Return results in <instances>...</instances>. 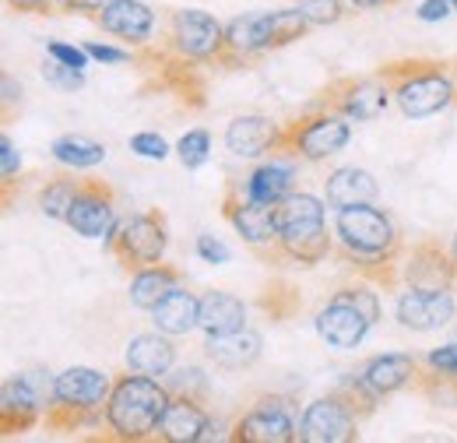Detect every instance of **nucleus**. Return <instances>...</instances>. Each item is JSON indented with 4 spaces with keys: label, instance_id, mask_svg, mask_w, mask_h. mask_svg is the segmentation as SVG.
<instances>
[{
    "label": "nucleus",
    "instance_id": "f257e3e1",
    "mask_svg": "<svg viewBox=\"0 0 457 443\" xmlns=\"http://www.w3.org/2000/svg\"><path fill=\"white\" fill-rule=\"evenodd\" d=\"M335 254L380 288L398 285L404 257L401 232L395 219L377 205H352L335 212Z\"/></svg>",
    "mask_w": 457,
    "mask_h": 443
},
{
    "label": "nucleus",
    "instance_id": "f03ea898",
    "mask_svg": "<svg viewBox=\"0 0 457 443\" xmlns=\"http://www.w3.org/2000/svg\"><path fill=\"white\" fill-rule=\"evenodd\" d=\"M398 110L408 120H426L436 116L457 103V67L454 60H433V56H404V60H387L377 71Z\"/></svg>",
    "mask_w": 457,
    "mask_h": 443
},
{
    "label": "nucleus",
    "instance_id": "7ed1b4c3",
    "mask_svg": "<svg viewBox=\"0 0 457 443\" xmlns=\"http://www.w3.org/2000/svg\"><path fill=\"white\" fill-rule=\"evenodd\" d=\"M335 254V236L328 232V208L306 190H292L278 205V250L275 264L317 268Z\"/></svg>",
    "mask_w": 457,
    "mask_h": 443
},
{
    "label": "nucleus",
    "instance_id": "20e7f679",
    "mask_svg": "<svg viewBox=\"0 0 457 443\" xmlns=\"http://www.w3.org/2000/svg\"><path fill=\"white\" fill-rule=\"evenodd\" d=\"M172 401V390L159 377H145L127 370L113 380V394L106 401V430L113 440L141 443L159 433V422Z\"/></svg>",
    "mask_w": 457,
    "mask_h": 443
},
{
    "label": "nucleus",
    "instance_id": "39448f33",
    "mask_svg": "<svg viewBox=\"0 0 457 443\" xmlns=\"http://www.w3.org/2000/svg\"><path fill=\"white\" fill-rule=\"evenodd\" d=\"M113 394V377L92 366H71L57 377V397L46 412V430L78 433L106 422V401Z\"/></svg>",
    "mask_w": 457,
    "mask_h": 443
},
{
    "label": "nucleus",
    "instance_id": "423d86ee",
    "mask_svg": "<svg viewBox=\"0 0 457 443\" xmlns=\"http://www.w3.org/2000/svg\"><path fill=\"white\" fill-rule=\"evenodd\" d=\"M380 321V296L370 285H342L313 317V328L331 348H359Z\"/></svg>",
    "mask_w": 457,
    "mask_h": 443
},
{
    "label": "nucleus",
    "instance_id": "0eeeda50",
    "mask_svg": "<svg viewBox=\"0 0 457 443\" xmlns=\"http://www.w3.org/2000/svg\"><path fill=\"white\" fill-rule=\"evenodd\" d=\"M57 397V377L50 370H21L0 388V437H21L39 426Z\"/></svg>",
    "mask_w": 457,
    "mask_h": 443
},
{
    "label": "nucleus",
    "instance_id": "6e6552de",
    "mask_svg": "<svg viewBox=\"0 0 457 443\" xmlns=\"http://www.w3.org/2000/svg\"><path fill=\"white\" fill-rule=\"evenodd\" d=\"M348 141H352V123H348V116L310 106L303 116L282 123L278 152L295 155V159H303V163H324V159L345 152Z\"/></svg>",
    "mask_w": 457,
    "mask_h": 443
},
{
    "label": "nucleus",
    "instance_id": "1a4fd4ad",
    "mask_svg": "<svg viewBox=\"0 0 457 443\" xmlns=\"http://www.w3.org/2000/svg\"><path fill=\"white\" fill-rule=\"evenodd\" d=\"M162 50L197 67H219V60L226 54V25L201 7H179L170 14Z\"/></svg>",
    "mask_w": 457,
    "mask_h": 443
},
{
    "label": "nucleus",
    "instance_id": "9d476101",
    "mask_svg": "<svg viewBox=\"0 0 457 443\" xmlns=\"http://www.w3.org/2000/svg\"><path fill=\"white\" fill-rule=\"evenodd\" d=\"M106 247L127 275H134L141 268H152V264H162L166 247H170V222L159 208L137 212V215H130V219L116 225L113 239Z\"/></svg>",
    "mask_w": 457,
    "mask_h": 443
},
{
    "label": "nucleus",
    "instance_id": "9b49d317",
    "mask_svg": "<svg viewBox=\"0 0 457 443\" xmlns=\"http://www.w3.org/2000/svg\"><path fill=\"white\" fill-rule=\"evenodd\" d=\"M236 443H299L303 440V415L295 401L286 394H261L236 422L232 433Z\"/></svg>",
    "mask_w": 457,
    "mask_h": 443
},
{
    "label": "nucleus",
    "instance_id": "f8f14e48",
    "mask_svg": "<svg viewBox=\"0 0 457 443\" xmlns=\"http://www.w3.org/2000/svg\"><path fill=\"white\" fill-rule=\"evenodd\" d=\"M391 88L380 74H366V78H335L320 88L317 96V110L342 113L355 123H373L380 120L391 106Z\"/></svg>",
    "mask_w": 457,
    "mask_h": 443
},
{
    "label": "nucleus",
    "instance_id": "ddd939ff",
    "mask_svg": "<svg viewBox=\"0 0 457 443\" xmlns=\"http://www.w3.org/2000/svg\"><path fill=\"white\" fill-rule=\"evenodd\" d=\"M222 219L261 254V257H275L278 250V205H261L253 197L243 194L239 183H228L226 197H222Z\"/></svg>",
    "mask_w": 457,
    "mask_h": 443
},
{
    "label": "nucleus",
    "instance_id": "4468645a",
    "mask_svg": "<svg viewBox=\"0 0 457 443\" xmlns=\"http://www.w3.org/2000/svg\"><path fill=\"white\" fill-rule=\"evenodd\" d=\"M359 422H362L359 408L338 388L303 408V443H355Z\"/></svg>",
    "mask_w": 457,
    "mask_h": 443
},
{
    "label": "nucleus",
    "instance_id": "2eb2a0df",
    "mask_svg": "<svg viewBox=\"0 0 457 443\" xmlns=\"http://www.w3.org/2000/svg\"><path fill=\"white\" fill-rule=\"evenodd\" d=\"M67 225L81 236V239H103L110 243L120 225L116 215V194L110 183L103 180H81V190L67 212Z\"/></svg>",
    "mask_w": 457,
    "mask_h": 443
},
{
    "label": "nucleus",
    "instance_id": "dca6fc26",
    "mask_svg": "<svg viewBox=\"0 0 457 443\" xmlns=\"http://www.w3.org/2000/svg\"><path fill=\"white\" fill-rule=\"evenodd\" d=\"M457 299L454 288H422V285H408L395 299V317L401 328L408 331H440L454 321Z\"/></svg>",
    "mask_w": 457,
    "mask_h": 443
},
{
    "label": "nucleus",
    "instance_id": "f3484780",
    "mask_svg": "<svg viewBox=\"0 0 457 443\" xmlns=\"http://www.w3.org/2000/svg\"><path fill=\"white\" fill-rule=\"evenodd\" d=\"M264 54H275V36H271V11H250L239 14L226 25V54L219 60L222 71L250 67Z\"/></svg>",
    "mask_w": 457,
    "mask_h": 443
},
{
    "label": "nucleus",
    "instance_id": "a211bd4d",
    "mask_svg": "<svg viewBox=\"0 0 457 443\" xmlns=\"http://www.w3.org/2000/svg\"><path fill=\"white\" fill-rule=\"evenodd\" d=\"M401 278L408 285H422V288H457V268L451 247H444L433 236L419 239L401 257Z\"/></svg>",
    "mask_w": 457,
    "mask_h": 443
},
{
    "label": "nucleus",
    "instance_id": "6ab92c4d",
    "mask_svg": "<svg viewBox=\"0 0 457 443\" xmlns=\"http://www.w3.org/2000/svg\"><path fill=\"white\" fill-rule=\"evenodd\" d=\"M419 359L408 355V352H384V355H373L362 363V370L355 373V384L366 390L377 405L398 390L415 388V377H419Z\"/></svg>",
    "mask_w": 457,
    "mask_h": 443
},
{
    "label": "nucleus",
    "instance_id": "aec40b11",
    "mask_svg": "<svg viewBox=\"0 0 457 443\" xmlns=\"http://www.w3.org/2000/svg\"><path fill=\"white\" fill-rule=\"evenodd\" d=\"M92 21L103 29V32H110L116 36L120 43H130V46H148V39H152V32H155V11L145 4V0H110L106 7H99L96 14H92Z\"/></svg>",
    "mask_w": 457,
    "mask_h": 443
},
{
    "label": "nucleus",
    "instance_id": "412c9836",
    "mask_svg": "<svg viewBox=\"0 0 457 443\" xmlns=\"http://www.w3.org/2000/svg\"><path fill=\"white\" fill-rule=\"evenodd\" d=\"M278 138H282V127L271 116H261V113L236 116L226 127V148L236 159L271 155V152H278Z\"/></svg>",
    "mask_w": 457,
    "mask_h": 443
},
{
    "label": "nucleus",
    "instance_id": "4be33fe9",
    "mask_svg": "<svg viewBox=\"0 0 457 443\" xmlns=\"http://www.w3.org/2000/svg\"><path fill=\"white\" fill-rule=\"evenodd\" d=\"M239 187H243L246 197H253L261 205H282L295 190V155L271 152V159L261 163Z\"/></svg>",
    "mask_w": 457,
    "mask_h": 443
},
{
    "label": "nucleus",
    "instance_id": "5701e85b",
    "mask_svg": "<svg viewBox=\"0 0 457 443\" xmlns=\"http://www.w3.org/2000/svg\"><path fill=\"white\" fill-rule=\"evenodd\" d=\"M208 426H212V415H208V408H204L201 397L172 394L170 408H166L155 437L166 443H204Z\"/></svg>",
    "mask_w": 457,
    "mask_h": 443
},
{
    "label": "nucleus",
    "instance_id": "b1692460",
    "mask_svg": "<svg viewBox=\"0 0 457 443\" xmlns=\"http://www.w3.org/2000/svg\"><path fill=\"white\" fill-rule=\"evenodd\" d=\"M123 363H127V370L145 373V377H170L172 370H176V345H172L170 334L162 331L134 334L127 341Z\"/></svg>",
    "mask_w": 457,
    "mask_h": 443
},
{
    "label": "nucleus",
    "instance_id": "393cba45",
    "mask_svg": "<svg viewBox=\"0 0 457 443\" xmlns=\"http://www.w3.org/2000/svg\"><path fill=\"white\" fill-rule=\"evenodd\" d=\"M261 348H264V338L257 331H250V328L208 334V341H204V355L219 370H246V366H253L261 359Z\"/></svg>",
    "mask_w": 457,
    "mask_h": 443
},
{
    "label": "nucleus",
    "instance_id": "a878e982",
    "mask_svg": "<svg viewBox=\"0 0 457 443\" xmlns=\"http://www.w3.org/2000/svg\"><path fill=\"white\" fill-rule=\"evenodd\" d=\"M155 331L170 334V338H183V334L201 328V296L190 292L187 285H176L170 296L152 310Z\"/></svg>",
    "mask_w": 457,
    "mask_h": 443
},
{
    "label": "nucleus",
    "instance_id": "bb28decb",
    "mask_svg": "<svg viewBox=\"0 0 457 443\" xmlns=\"http://www.w3.org/2000/svg\"><path fill=\"white\" fill-rule=\"evenodd\" d=\"M380 194L373 172L359 166H342L335 169L328 180H324V197L328 205L338 212V208H352V205H373Z\"/></svg>",
    "mask_w": 457,
    "mask_h": 443
},
{
    "label": "nucleus",
    "instance_id": "cd10ccee",
    "mask_svg": "<svg viewBox=\"0 0 457 443\" xmlns=\"http://www.w3.org/2000/svg\"><path fill=\"white\" fill-rule=\"evenodd\" d=\"M176 285H183V272L179 268H170V264H152V268H141L130 278V303L137 310H155L166 296H170Z\"/></svg>",
    "mask_w": 457,
    "mask_h": 443
},
{
    "label": "nucleus",
    "instance_id": "c85d7f7f",
    "mask_svg": "<svg viewBox=\"0 0 457 443\" xmlns=\"http://www.w3.org/2000/svg\"><path fill=\"white\" fill-rule=\"evenodd\" d=\"M246 328V303L232 292H204L201 296V331L226 334Z\"/></svg>",
    "mask_w": 457,
    "mask_h": 443
},
{
    "label": "nucleus",
    "instance_id": "c756f323",
    "mask_svg": "<svg viewBox=\"0 0 457 443\" xmlns=\"http://www.w3.org/2000/svg\"><path fill=\"white\" fill-rule=\"evenodd\" d=\"M54 163L63 169H96L106 163V145L85 138V134H60L57 141L50 145Z\"/></svg>",
    "mask_w": 457,
    "mask_h": 443
},
{
    "label": "nucleus",
    "instance_id": "7c9ffc66",
    "mask_svg": "<svg viewBox=\"0 0 457 443\" xmlns=\"http://www.w3.org/2000/svg\"><path fill=\"white\" fill-rule=\"evenodd\" d=\"M78 190H81V180H74V169L46 180V187L39 190V212L54 222H67V212H71Z\"/></svg>",
    "mask_w": 457,
    "mask_h": 443
},
{
    "label": "nucleus",
    "instance_id": "2f4dec72",
    "mask_svg": "<svg viewBox=\"0 0 457 443\" xmlns=\"http://www.w3.org/2000/svg\"><path fill=\"white\" fill-rule=\"evenodd\" d=\"M415 390L419 394H426L436 408H454L457 405V380L454 377H447V373H440V370H419V377H415Z\"/></svg>",
    "mask_w": 457,
    "mask_h": 443
},
{
    "label": "nucleus",
    "instance_id": "473e14b6",
    "mask_svg": "<svg viewBox=\"0 0 457 443\" xmlns=\"http://www.w3.org/2000/svg\"><path fill=\"white\" fill-rule=\"evenodd\" d=\"M261 310L271 317V321H286L299 310V292L288 285V281H271L264 292H261Z\"/></svg>",
    "mask_w": 457,
    "mask_h": 443
},
{
    "label": "nucleus",
    "instance_id": "72a5a7b5",
    "mask_svg": "<svg viewBox=\"0 0 457 443\" xmlns=\"http://www.w3.org/2000/svg\"><path fill=\"white\" fill-rule=\"evenodd\" d=\"M176 155L187 169H201L212 159V134L204 127H194L187 130L179 141H176Z\"/></svg>",
    "mask_w": 457,
    "mask_h": 443
},
{
    "label": "nucleus",
    "instance_id": "f704fd0d",
    "mask_svg": "<svg viewBox=\"0 0 457 443\" xmlns=\"http://www.w3.org/2000/svg\"><path fill=\"white\" fill-rule=\"evenodd\" d=\"M345 4L348 0H299V11L306 14V21L313 29H328L345 18Z\"/></svg>",
    "mask_w": 457,
    "mask_h": 443
},
{
    "label": "nucleus",
    "instance_id": "c9c22d12",
    "mask_svg": "<svg viewBox=\"0 0 457 443\" xmlns=\"http://www.w3.org/2000/svg\"><path fill=\"white\" fill-rule=\"evenodd\" d=\"M21 176V152L18 145L4 134L0 138V180H4V208L11 205V190H14V180Z\"/></svg>",
    "mask_w": 457,
    "mask_h": 443
},
{
    "label": "nucleus",
    "instance_id": "e433bc0d",
    "mask_svg": "<svg viewBox=\"0 0 457 443\" xmlns=\"http://www.w3.org/2000/svg\"><path fill=\"white\" fill-rule=\"evenodd\" d=\"M166 388L172 394H187V397H208V377L197 370V366H187V370H172L170 380H166Z\"/></svg>",
    "mask_w": 457,
    "mask_h": 443
},
{
    "label": "nucleus",
    "instance_id": "4c0bfd02",
    "mask_svg": "<svg viewBox=\"0 0 457 443\" xmlns=\"http://www.w3.org/2000/svg\"><path fill=\"white\" fill-rule=\"evenodd\" d=\"M130 152L141 155V159H152V163H162L170 155V141L159 134V130H141L130 138Z\"/></svg>",
    "mask_w": 457,
    "mask_h": 443
},
{
    "label": "nucleus",
    "instance_id": "58836bf2",
    "mask_svg": "<svg viewBox=\"0 0 457 443\" xmlns=\"http://www.w3.org/2000/svg\"><path fill=\"white\" fill-rule=\"evenodd\" d=\"M43 78H46L54 88H63V92H74V88L85 85V71L67 67V63H60V60H54V56L43 63Z\"/></svg>",
    "mask_w": 457,
    "mask_h": 443
},
{
    "label": "nucleus",
    "instance_id": "ea45409f",
    "mask_svg": "<svg viewBox=\"0 0 457 443\" xmlns=\"http://www.w3.org/2000/svg\"><path fill=\"white\" fill-rule=\"evenodd\" d=\"M46 56H54V60L67 63V67H78V71H88V63H92V56H88L85 46H71V43H60V39L46 43Z\"/></svg>",
    "mask_w": 457,
    "mask_h": 443
},
{
    "label": "nucleus",
    "instance_id": "a19ab883",
    "mask_svg": "<svg viewBox=\"0 0 457 443\" xmlns=\"http://www.w3.org/2000/svg\"><path fill=\"white\" fill-rule=\"evenodd\" d=\"M197 257L204 261V264H228V257H232V250H228L226 243L219 239V236H212V232H201L197 236Z\"/></svg>",
    "mask_w": 457,
    "mask_h": 443
},
{
    "label": "nucleus",
    "instance_id": "79ce46f5",
    "mask_svg": "<svg viewBox=\"0 0 457 443\" xmlns=\"http://www.w3.org/2000/svg\"><path fill=\"white\" fill-rule=\"evenodd\" d=\"M422 363H426L429 370H440V373H447V377H454L457 380V341H447V345L433 348Z\"/></svg>",
    "mask_w": 457,
    "mask_h": 443
},
{
    "label": "nucleus",
    "instance_id": "37998d69",
    "mask_svg": "<svg viewBox=\"0 0 457 443\" xmlns=\"http://www.w3.org/2000/svg\"><path fill=\"white\" fill-rule=\"evenodd\" d=\"M451 11H454V0H422V4L415 7L419 21H426V25H433V21H444V18H451Z\"/></svg>",
    "mask_w": 457,
    "mask_h": 443
},
{
    "label": "nucleus",
    "instance_id": "c03bdc74",
    "mask_svg": "<svg viewBox=\"0 0 457 443\" xmlns=\"http://www.w3.org/2000/svg\"><path fill=\"white\" fill-rule=\"evenodd\" d=\"M92 60H99V63H127V60H134L130 50H120V46H110V43H88L85 46Z\"/></svg>",
    "mask_w": 457,
    "mask_h": 443
},
{
    "label": "nucleus",
    "instance_id": "a18cd8bd",
    "mask_svg": "<svg viewBox=\"0 0 457 443\" xmlns=\"http://www.w3.org/2000/svg\"><path fill=\"white\" fill-rule=\"evenodd\" d=\"M110 0H54V11H63V14H85L92 18L99 7H106Z\"/></svg>",
    "mask_w": 457,
    "mask_h": 443
},
{
    "label": "nucleus",
    "instance_id": "49530a36",
    "mask_svg": "<svg viewBox=\"0 0 457 443\" xmlns=\"http://www.w3.org/2000/svg\"><path fill=\"white\" fill-rule=\"evenodd\" d=\"M0 99H4V120H7V116H11V106L21 99V85H14L11 74L0 78Z\"/></svg>",
    "mask_w": 457,
    "mask_h": 443
},
{
    "label": "nucleus",
    "instance_id": "de8ad7c7",
    "mask_svg": "<svg viewBox=\"0 0 457 443\" xmlns=\"http://www.w3.org/2000/svg\"><path fill=\"white\" fill-rule=\"evenodd\" d=\"M7 7L18 14H46L54 11V0H7Z\"/></svg>",
    "mask_w": 457,
    "mask_h": 443
},
{
    "label": "nucleus",
    "instance_id": "09e8293b",
    "mask_svg": "<svg viewBox=\"0 0 457 443\" xmlns=\"http://www.w3.org/2000/svg\"><path fill=\"white\" fill-rule=\"evenodd\" d=\"M387 4H398V0H348V7H355V11H373V7H387Z\"/></svg>",
    "mask_w": 457,
    "mask_h": 443
},
{
    "label": "nucleus",
    "instance_id": "8fccbe9b",
    "mask_svg": "<svg viewBox=\"0 0 457 443\" xmlns=\"http://www.w3.org/2000/svg\"><path fill=\"white\" fill-rule=\"evenodd\" d=\"M447 247H451V257H454V268H457V232L451 236V243H447Z\"/></svg>",
    "mask_w": 457,
    "mask_h": 443
},
{
    "label": "nucleus",
    "instance_id": "3c124183",
    "mask_svg": "<svg viewBox=\"0 0 457 443\" xmlns=\"http://www.w3.org/2000/svg\"><path fill=\"white\" fill-rule=\"evenodd\" d=\"M454 11H457V0H454Z\"/></svg>",
    "mask_w": 457,
    "mask_h": 443
},
{
    "label": "nucleus",
    "instance_id": "603ef678",
    "mask_svg": "<svg viewBox=\"0 0 457 443\" xmlns=\"http://www.w3.org/2000/svg\"><path fill=\"white\" fill-rule=\"evenodd\" d=\"M454 67H457V60H454ZM454 106H457V103H454Z\"/></svg>",
    "mask_w": 457,
    "mask_h": 443
}]
</instances>
